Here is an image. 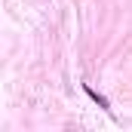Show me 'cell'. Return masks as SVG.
Segmentation results:
<instances>
[{
	"mask_svg": "<svg viewBox=\"0 0 132 132\" xmlns=\"http://www.w3.org/2000/svg\"><path fill=\"white\" fill-rule=\"evenodd\" d=\"M83 89H86V95H89V98L95 101V104H98V108H104V111H111V104H108V98H104V95H101V92H95V89H92V86H83Z\"/></svg>",
	"mask_w": 132,
	"mask_h": 132,
	"instance_id": "6da1fadb",
	"label": "cell"
}]
</instances>
